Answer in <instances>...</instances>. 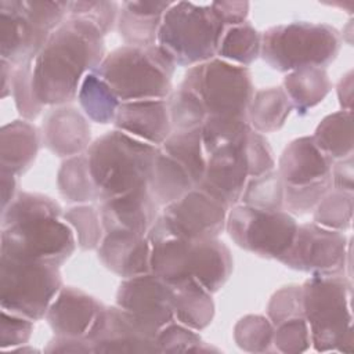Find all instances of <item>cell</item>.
<instances>
[{
	"label": "cell",
	"instance_id": "cell-36",
	"mask_svg": "<svg viewBox=\"0 0 354 354\" xmlns=\"http://www.w3.org/2000/svg\"><path fill=\"white\" fill-rule=\"evenodd\" d=\"M285 185L277 169L249 177L239 203L260 210H283Z\"/></svg>",
	"mask_w": 354,
	"mask_h": 354
},
{
	"label": "cell",
	"instance_id": "cell-50",
	"mask_svg": "<svg viewBox=\"0 0 354 354\" xmlns=\"http://www.w3.org/2000/svg\"><path fill=\"white\" fill-rule=\"evenodd\" d=\"M33 329L35 321L1 310L0 347L6 351L28 344L33 335Z\"/></svg>",
	"mask_w": 354,
	"mask_h": 354
},
{
	"label": "cell",
	"instance_id": "cell-3",
	"mask_svg": "<svg viewBox=\"0 0 354 354\" xmlns=\"http://www.w3.org/2000/svg\"><path fill=\"white\" fill-rule=\"evenodd\" d=\"M303 315L318 353L353 351V285L346 275L310 277L301 285Z\"/></svg>",
	"mask_w": 354,
	"mask_h": 354
},
{
	"label": "cell",
	"instance_id": "cell-51",
	"mask_svg": "<svg viewBox=\"0 0 354 354\" xmlns=\"http://www.w3.org/2000/svg\"><path fill=\"white\" fill-rule=\"evenodd\" d=\"M210 6L225 28L248 21L249 1H212Z\"/></svg>",
	"mask_w": 354,
	"mask_h": 354
},
{
	"label": "cell",
	"instance_id": "cell-15",
	"mask_svg": "<svg viewBox=\"0 0 354 354\" xmlns=\"http://www.w3.org/2000/svg\"><path fill=\"white\" fill-rule=\"evenodd\" d=\"M246 136L207 155L203 178L196 187L228 209L239 203L249 178L245 155Z\"/></svg>",
	"mask_w": 354,
	"mask_h": 354
},
{
	"label": "cell",
	"instance_id": "cell-42",
	"mask_svg": "<svg viewBox=\"0 0 354 354\" xmlns=\"http://www.w3.org/2000/svg\"><path fill=\"white\" fill-rule=\"evenodd\" d=\"M158 353H218L220 350L207 344L198 330H194L177 321L162 328L156 337Z\"/></svg>",
	"mask_w": 354,
	"mask_h": 354
},
{
	"label": "cell",
	"instance_id": "cell-41",
	"mask_svg": "<svg viewBox=\"0 0 354 354\" xmlns=\"http://www.w3.org/2000/svg\"><path fill=\"white\" fill-rule=\"evenodd\" d=\"M62 213L64 210L55 199L43 194L22 191L18 192L14 201L6 209L1 210V228L35 216H62Z\"/></svg>",
	"mask_w": 354,
	"mask_h": 354
},
{
	"label": "cell",
	"instance_id": "cell-56",
	"mask_svg": "<svg viewBox=\"0 0 354 354\" xmlns=\"http://www.w3.org/2000/svg\"><path fill=\"white\" fill-rule=\"evenodd\" d=\"M12 72H14V65L10 64V62L6 61V59H0V76H1L0 95H1V98L11 97Z\"/></svg>",
	"mask_w": 354,
	"mask_h": 354
},
{
	"label": "cell",
	"instance_id": "cell-17",
	"mask_svg": "<svg viewBox=\"0 0 354 354\" xmlns=\"http://www.w3.org/2000/svg\"><path fill=\"white\" fill-rule=\"evenodd\" d=\"M40 131L44 148L64 159L84 153L93 142L88 119L69 104L50 106Z\"/></svg>",
	"mask_w": 354,
	"mask_h": 354
},
{
	"label": "cell",
	"instance_id": "cell-13",
	"mask_svg": "<svg viewBox=\"0 0 354 354\" xmlns=\"http://www.w3.org/2000/svg\"><path fill=\"white\" fill-rule=\"evenodd\" d=\"M115 304L155 337L174 321V289L153 272L122 279Z\"/></svg>",
	"mask_w": 354,
	"mask_h": 354
},
{
	"label": "cell",
	"instance_id": "cell-30",
	"mask_svg": "<svg viewBox=\"0 0 354 354\" xmlns=\"http://www.w3.org/2000/svg\"><path fill=\"white\" fill-rule=\"evenodd\" d=\"M57 188L66 203H98L86 152L62 160L57 171Z\"/></svg>",
	"mask_w": 354,
	"mask_h": 354
},
{
	"label": "cell",
	"instance_id": "cell-55",
	"mask_svg": "<svg viewBox=\"0 0 354 354\" xmlns=\"http://www.w3.org/2000/svg\"><path fill=\"white\" fill-rule=\"evenodd\" d=\"M1 184V210L6 209L18 194V176L0 170Z\"/></svg>",
	"mask_w": 354,
	"mask_h": 354
},
{
	"label": "cell",
	"instance_id": "cell-52",
	"mask_svg": "<svg viewBox=\"0 0 354 354\" xmlns=\"http://www.w3.org/2000/svg\"><path fill=\"white\" fill-rule=\"evenodd\" d=\"M332 188L354 192V162L353 156L335 160L330 170Z\"/></svg>",
	"mask_w": 354,
	"mask_h": 354
},
{
	"label": "cell",
	"instance_id": "cell-46",
	"mask_svg": "<svg viewBox=\"0 0 354 354\" xmlns=\"http://www.w3.org/2000/svg\"><path fill=\"white\" fill-rule=\"evenodd\" d=\"M300 317H304L301 285H285L272 293L267 304V318L274 326Z\"/></svg>",
	"mask_w": 354,
	"mask_h": 354
},
{
	"label": "cell",
	"instance_id": "cell-12",
	"mask_svg": "<svg viewBox=\"0 0 354 354\" xmlns=\"http://www.w3.org/2000/svg\"><path fill=\"white\" fill-rule=\"evenodd\" d=\"M228 210L209 194L194 188L162 207L153 225L169 235L188 241L218 238L225 231Z\"/></svg>",
	"mask_w": 354,
	"mask_h": 354
},
{
	"label": "cell",
	"instance_id": "cell-23",
	"mask_svg": "<svg viewBox=\"0 0 354 354\" xmlns=\"http://www.w3.org/2000/svg\"><path fill=\"white\" fill-rule=\"evenodd\" d=\"M187 270L189 278H194L213 295L230 279L234 270V259L230 248L218 238L191 241Z\"/></svg>",
	"mask_w": 354,
	"mask_h": 354
},
{
	"label": "cell",
	"instance_id": "cell-14",
	"mask_svg": "<svg viewBox=\"0 0 354 354\" xmlns=\"http://www.w3.org/2000/svg\"><path fill=\"white\" fill-rule=\"evenodd\" d=\"M86 339L94 354L158 353L155 336L116 304L102 307Z\"/></svg>",
	"mask_w": 354,
	"mask_h": 354
},
{
	"label": "cell",
	"instance_id": "cell-21",
	"mask_svg": "<svg viewBox=\"0 0 354 354\" xmlns=\"http://www.w3.org/2000/svg\"><path fill=\"white\" fill-rule=\"evenodd\" d=\"M333 160L314 142L311 136L290 141L282 151L277 170L286 187H306L330 180Z\"/></svg>",
	"mask_w": 354,
	"mask_h": 354
},
{
	"label": "cell",
	"instance_id": "cell-7",
	"mask_svg": "<svg viewBox=\"0 0 354 354\" xmlns=\"http://www.w3.org/2000/svg\"><path fill=\"white\" fill-rule=\"evenodd\" d=\"M64 286L59 267L12 256H0V307L40 321Z\"/></svg>",
	"mask_w": 354,
	"mask_h": 354
},
{
	"label": "cell",
	"instance_id": "cell-5",
	"mask_svg": "<svg viewBox=\"0 0 354 354\" xmlns=\"http://www.w3.org/2000/svg\"><path fill=\"white\" fill-rule=\"evenodd\" d=\"M224 29L210 3L173 1L162 18L156 44L174 66L188 69L217 57Z\"/></svg>",
	"mask_w": 354,
	"mask_h": 354
},
{
	"label": "cell",
	"instance_id": "cell-24",
	"mask_svg": "<svg viewBox=\"0 0 354 354\" xmlns=\"http://www.w3.org/2000/svg\"><path fill=\"white\" fill-rule=\"evenodd\" d=\"M171 3L144 0L122 1L116 30L123 44L133 47L155 46L162 18Z\"/></svg>",
	"mask_w": 354,
	"mask_h": 354
},
{
	"label": "cell",
	"instance_id": "cell-39",
	"mask_svg": "<svg viewBox=\"0 0 354 354\" xmlns=\"http://www.w3.org/2000/svg\"><path fill=\"white\" fill-rule=\"evenodd\" d=\"M173 131L201 129L206 113L194 93L178 84L166 98Z\"/></svg>",
	"mask_w": 354,
	"mask_h": 354
},
{
	"label": "cell",
	"instance_id": "cell-6",
	"mask_svg": "<svg viewBox=\"0 0 354 354\" xmlns=\"http://www.w3.org/2000/svg\"><path fill=\"white\" fill-rule=\"evenodd\" d=\"M342 43L340 32L329 24L293 21L261 33L260 57L281 73L301 68L326 69L337 58Z\"/></svg>",
	"mask_w": 354,
	"mask_h": 354
},
{
	"label": "cell",
	"instance_id": "cell-9",
	"mask_svg": "<svg viewBox=\"0 0 354 354\" xmlns=\"http://www.w3.org/2000/svg\"><path fill=\"white\" fill-rule=\"evenodd\" d=\"M77 245L62 216H35L1 228L0 256H12L61 267Z\"/></svg>",
	"mask_w": 354,
	"mask_h": 354
},
{
	"label": "cell",
	"instance_id": "cell-45",
	"mask_svg": "<svg viewBox=\"0 0 354 354\" xmlns=\"http://www.w3.org/2000/svg\"><path fill=\"white\" fill-rule=\"evenodd\" d=\"M18 11L37 28L51 33L68 18L69 1L15 0Z\"/></svg>",
	"mask_w": 354,
	"mask_h": 354
},
{
	"label": "cell",
	"instance_id": "cell-38",
	"mask_svg": "<svg viewBox=\"0 0 354 354\" xmlns=\"http://www.w3.org/2000/svg\"><path fill=\"white\" fill-rule=\"evenodd\" d=\"M274 329L267 315L249 314L236 321L232 330L234 342L246 353H268L274 350Z\"/></svg>",
	"mask_w": 354,
	"mask_h": 354
},
{
	"label": "cell",
	"instance_id": "cell-16",
	"mask_svg": "<svg viewBox=\"0 0 354 354\" xmlns=\"http://www.w3.org/2000/svg\"><path fill=\"white\" fill-rule=\"evenodd\" d=\"M105 232H129L147 236L160 214V206L148 187L97 203Z\"/></svg>",
	"mask_w": 354,
	"mask_h": 354
},
{
	"label": "cell",
	"instance_id": "cell-19",
	"mask_svg": "<svg viewBox=\"0 0 354 354\" xmlns=\"http://www.w3.org/2000/svg\"><path fill=\"white\" fill-rule=\"evenodd\" d=\"M104 306L79 288L62 286L51 301L44 319L55 336L86 337Z\"/></svg>",
	"mask_w": 354,
	"mask_h": 354
},
{
	"label": "cell",
	"instance_id": "cell-11",
	"mask_svg": "<svg viewBox=\"0 0 354 354\" xmlns=\"http://www.w3.org/2000/svg\"><path fill=\"white\" fill-rule=\"evenodd\" d=\"M350 248L344 232L324 228L314 221L303 223L299 224L293 243L279 263L310 277L344 275Z\"/></svg>",
	"mask_w": 354,
	"mask_h": 354
},
{
	"label": "cell",
	"instance_id": "cell-29",
	"mask_svg": "<svg viewBox=\"0 0 354 354\" xmlns=\"http://www.w3.org/2000/svg\"><path fill=\"white\" fill-rule=\"evenodd\" d=\"M292 111V104L282 87H267L254 91L246 118L252 130L267 134L281 130Z\"/></svg>",
	"mask_w": 354,
	"mask_h": 354
},
{
	"label": "cell",
	"instance_id": "cell-20",
	"mask_svg": "<svg viewBox=\"0 0 354 354\" xmlns=\"http://www.w3.org/2000/svg\"><path fill=\"white\" fill-rule=\"evenodd\" d=\"M113 129L142 142L160 147L173 133L166 100L120 102Z\"/></svg>",
	"mask_w": 354,
	"mask_h": 354
},
{
	"label": "cell",
	"instance_id": "cell-31",
	"mask_svg": "<svg viewBox=\"0 0 354 354\" xmlns=\"http://www.w3.org/2000/svg\"><path fill=\"white\" fill-rule=\"evenodd\" d=\"M317 147L333 162L353 156V113L337 111L326 115L311 136Z\"/></svg>",
	"mask_w": 354,
	"mask_h": 354
},
{
	"label": "cell",
	"instance_id": "cell-25",
	"mask_svg": "<svg viewBox=\"0 0 354 354\" xmlns=\"http://www.w3.org/2000/svg\"><path fill=\"white\" fill-rule=\"evenodd\" d=\"M43 145L41 131L32 122L15 119L0 130V170L22 176L35 163Z\"/></svg>",
	"mask_w": 354,
	"mask_h": 354
},
{
	"label": "cell",
	"instance_id": "cell-47",
	"mask_svg": "<svg viewBox=\"0 0 354 354\" xmlns=\"http://www.w3.org/2000/svg\"><path fill=\"white\" fill-rule=\"evenodd\" d=\"M274 350L283 354L306 353L311 347V336L304 317L285 321L275 326L272 337Z\"/></svg>",
	"mask_w": 354,
	"mask_h": 354
},
{
	"label": "cell",
	"instance_id": "cell-54",
	"mask_svg": "<svg viewBox=\"0 0 354 354\" xmlns=\"http://www.w3.org/2000/svg\"><path fill=\"white\" fill-rule=\"evenodd\" d=\"M336 94L340 105V111L351 112L353 105V71L346 72L336 84Z\"/></svg>",
	"mask_w": 354,
	"mask_h": 354
},
{
	"label": "cell",
	"instance_id": "cell-8",
	"mask_svg": "<svg viewBox=\"0 0 354 354\" xmlns=\"http://www.w3.org/2000/svg\"><path fill=\"white\" fill-rule=\"evenodd\" d=\"M180 84L196 95L206 118L246 116L254 94L250 71L217 57L188 68Z\"/></svg>",
	"mask_w": 354,
	"mask_h": 354
},
{
	"label": "cell",
	"instance_id": "cell-2",
	"mask_svg": "<svg viewBox=\"0 0 354 354\" xmlns=\"http://www.w3.org/2000/svg\"><path fill=\"white\" fill-rule=\"evenodd\" d=\"M158 148L116 129L93 140L86 153L98 203L148 187Z\"/></svg>",
	"mask_w": 354,
	"mask_h": 354
},
{
	"label": "cell",
	"instance_id": "cell-53",
	"mask_svg": "<svg viewBox=\"0 0 354 354\" xmlns=\"http://www.w3.org/2000/svg\"><path fill=\"white\" fill-rule=\"evenodd\" d=\"M44 353H73V354H91L93 348L86 337L55 336L44 347Z\"/></svg>",
	"mask_w": 354,
	"mask_h": 354
},
{
	"label": "cell",
	"instance_id": "cell-18",
	"mask_svg": "<svg viewBox=\"0 0 354 354\" xmlns=\"http://www.w3.org/2000/svg\"><path fill=\"white\" fill-rule=\"evenodd\" d=\"M51 33L26 19L18 11L15 0L0 1L1 59L8 61L14 66L33 64Z\"/></svg>",
	"mask_w": 354,
	"mask_h": 354
},
{
	"label": "cell",
	"instance_id": "cell-10",
	"mask_svg": "<svg viewBox=\"0 0 354 354\" xmlns=\"http://www.w3.org/2000/svg\"><path fill=\"white\" fill-rule=\"evenodd\" d=\"M299 223L286 210H260L238 203L228 210L225 231L234 243L259 257L279 261L290 249Z\"/></svg>",
	"mask_w": 354,
	"mask_h": 354
},
{
	"label": "cell",
	"instance_id": "cell-28",
	"mask_svg": "<svg viewBox=\"0 0 354 354\" xmlns=\"http://www.w3.org/2000/svg\"><path fill=\"white\" fill-rule=\"evenodd\" d=\"M174 289V321L194 329H206L214 318L216 306L212 293L189 278Z\"/></svg>",
	"mask_w": 354,
	"mask_h": 354
},
{
	"label": "cell",
	"instance_id": "cell-44",
	"mask_svg": "<svg viewBox=\"0 0 354 354\" xmlns=\"http://www.w3.org/2000/svg\"><path fill=\"white\" fill-rule=\"evenodd\" d=\"M11 97L21 119L33 122L44 109L33 90V64L14 66Z\"/></svg>",
	"mask_w": 354,
	"mask_h": 354
},
{
	"label": "cell",
	"instance_id": "cell-32",
	"mask_svg": "<svg viewBox=\"0 0 354 354\" xmlns=\"http://www.w3.org/2000/svg\"><path fill=\"white\" fill-rule=\"evenodd\" d=\"M76 100L86 118L98 124L113 123L120 105L119 98L108 83L94 72L83 79Z\"/></svg>",
	"mask_w": 354,
	"mask_h": 354
},
{
	"label": "cell",
	"instance_id": "cell-26",
	"mask_svg": "<svg viewBox=\"0 0 354 354\" xmlns=\"http://www.w3.org/2000/svg\"><path fill=\"white\" fill-rule=\"evenodd\" d=\"M282 88L293 111L304 116L326 98L332 90V82L326 69L301 68L285 73Z\"/></svg>",
	"mask_w": 354,
	"mask_h": 354
},
{
	"label": "cell",
	"instance_id": "cell-34",
	"mask_svg": "<svg viewBox=\"0 0 354 354\" xmlns=\"http://www.w3.org/2000/svg\"><path fill=\"white\" fill-rule=\"evenodd\" d=\"M163 152L183 165L192 177L196 187L203 178L207 155L203 148L201 129L188 131H173L159 147Z\"/></svg>",
	"mask_w": 354,
	"mask_h": 354
},
{
	"label": "cell",
	"instance_id": "cell-49",
	"mask_svg": "<svg viewBox=\"0 0 354 354\" xmlns=\"http://www.w3.org/2000/svg\"><path fill=\"white\" fill-rule=\"evenodd\" d=\"M245 155L249 177H256L275 169V158L268 140L264 134L252 129L246 136Z\"/></svg>",
	"mask_w": 354,
	"mask_h": 354
},
{
	"label": "cell",
	"instance_id": "cell-1",
	"mask_svg": "<svg viewBox=\"0 0 354 354\" xmlns=\"http://www.w3.org/2000/svg\"><path fill=\"white\" fill-rule=\"evenodd\" d=\"M102 33L91 24L66 18L33 61V90L44 106L71 104L83 79L105 58Z\"/></svg>",
	"mask_w": 354,
	"mask_h": 354
},
{
	"label": "cell",
	"instance_id": "cell-33",
	"mask_svg": "<svg viewBox=\"0 0 354 354\" xmlns=\"http://www.w3.org/2000/svg\"><path fill=\"white\" fill-rule=\"evenodd\" d=\"M260 54L261 33L249 21L224 29L217 50V58L248 68Z\"/></svg>",
	"mask_w": 354,
	"mask_h": 354
},
{
	"label": "cell",
	"instance_id": "cell-22",
	"mask_svg": "<svg viewBox=\"0 0 354 354\" xmlns=\"http://www.w3.org/2000/svg\"><path fill=\"white\" fill-rule=\"evenodd\" d=\"M97 257L122 279L151 272V243L147 236L129 232H105Z\"/></svg>",
	"mask_w": 354,
	"mask_h": 354
},
{
	"label": "cell",
	"instance_id": "cell-48",
	"mask_svg": "<svg viewBox=\"0 0 354 354\" xmlns=\"http://www.w3.org/2000/svg\"><path fill=\"white\" fill-rule=\"evenodd\" d=\"M332 189V181H322L306 187H286L283 195V210L292 216L313 213L319 201Z\"/></svg>",
	"mask_w": 354,
	"mask_h": 354
},
{
	"label": "cell",
	"instance_id": "cell-27",
	"mask_svg": "<svg viewBox=\"0 0 354 354\" xmlns=\"http://www.w3.org/2000/svg\"><path fill=\"white\" fill-rule=\"evenodd\" d=\"M194 188H196V184L187 169L158 148L152 173L148 181V189L160 209L177 201Z\"/></svg>",
	"mask_w": 354,
	"mask_h": 354
},
{
	"label": "cell",
	"instance_id": "cell-43",
	"mask_svg": "<svg viewBox=\"0 0 354 354\" xmlns=\"http://www.w3.org/2000/svg\"><path fill=\"white\" fill-rule=\"evenodd\" d=\"M120 4L113 0H77L69 1L68 18L91 24L105 37L116 29Z\"/></svg>",
	"mask_w": 354,
	"mask_h": 354
},
{
	"label": "cell",
	"instance_id": "cell-40",
	"mask_svg": "<svg viewBox=\"0 0 354 354\" xmlns=\"http://www.w3.org/2000/svg\"><path fill=\"white\" fill-rule=\"evenodd\" d=\"M250 126L246 116H225V118H206L201 126L202 142L206 155L218 148L235 142L245 137Z\"/></svg>",
	"mask_w": 354,
	"mask_h": 354
},
{
	"label": "cell",
	"instance_id": "cell-4",
	"mask_svg": "<svg viewBox=\"0 0 354 354\" xmlns=\"http://www.w3.org/2000/svg\"><path fill=\"white\" fill-rule=\"evenodd\" d=\"M176 66L155 46H120L105 55L94 71L108 83L120 102L166 100L173 91Z\"/></svg>",
	"mask_w": 354,
	"mask_h": 354
},
{
	"label": "cell",
	"instance_id": "cell-37",
	"mask_svg": "<svg viewBox=\"0 0 354 354\" xmlns=\"http://www.w3.org/2000/svg\"><path fill=\"white\" fill-rule=\"evenodd\" d=\"M354 192L332 188L313 210V221L324 228L346 232L351 228Z\"/></svg>",
	"mask_w": 354,
	"mask_h": 354
},
{
	"label": "cell",
	"instance_id": "cell-35",
	"mask_svg": "<svg viewBox=\"0 0 354 354\" xmlns=\"http://www.w3.org/2000/svg\"><path fill=\"white\" fill-rule=\"evenodd\" d=\"M62 218L71 227L77 249L97 250L105 235L97 203L73 205L64 210Z\"/></svg>",
	"mask_w": 354,
	"mask_h": 354
}]
</instances>
